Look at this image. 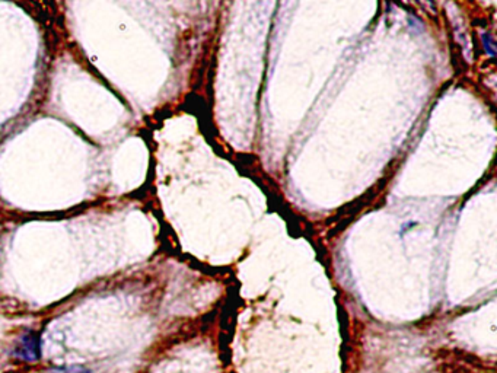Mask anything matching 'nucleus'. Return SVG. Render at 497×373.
Returning a JSON list of instances; mask_svg holds the SVG:
<instances>
[{"instance_id": "1", "label": "nucleus", "mask_w": 497, "mask_h": 373, "mask_svg": "<svg viewBox=\"0 0 497 373\" xmlns=\"http://www.w3.org/2000/svg\"><path fill=\"white\" fill-rule=\"evenodd\" d=\"M15 357H18L25 362H36L40 359V338L37 334L29 333L25 334L19 341L13 351Z\"/></svg>"}, {"instance_id": "2", "label": "nucleus", "mask_w": 497, "mask_h": 373, "mask_svg": "<svg viewBox=\"0 0 497 373\" xmlns=\"http://www.w3.org/2000/svg\"><path fill=\"white\" fill-rule=\"evenodd\" d=\"M41 373H89V370L85 366L73 365V366H63V367H53Z\"/></svg>"}]
</instances>
